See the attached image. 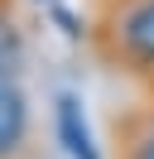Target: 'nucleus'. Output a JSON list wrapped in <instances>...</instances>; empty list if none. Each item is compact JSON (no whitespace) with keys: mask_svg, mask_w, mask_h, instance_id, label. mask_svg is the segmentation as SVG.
Listing matches in <instances>:
<instances>
[{"mask_svg":"<svg viewBox=\"0 0 154 159\" xmlns=\"http://www.w3.org/2000/svg\"><path fill=\"white\" fill-rule=\"evenodd\" d=\"M87 48L111 72L154 77V0H92Z\"/></svg>","mask_w":154,"mask_h":159,"instance_id":"f257e3e1","label":"nucleus"},{"mask_svg":"<svg viewBox=\"0 0 154 159\" xmlns=\"http://www.w3.org/2000/svg\"><path fill=\"white\" fill-rule=\"evenodd\" d=\"M34 111L19 82H0V159H29Z\"/></svg>","mask_w":154,"mask_h":159,"instance_id":"f03ea898","label":"nucleus"},{"mask_svg":"<svg viewBox=\"0 0 154 159\" xmlns=\"http://www.w3.org/2000/svg\"><path fill=\"white\" fill-rule=\"evenodd\" d=\"M111 159H154V106H135L111 116Z\"/></svg>","mask_w":154,"mask_h":159,"instance_id":"7ed1b4c3","label":"nucleus"},{"mask_svg":"<svg viewBox=\"0 0 154 159\" xmlns=\"http://www.w3.org/2000/svg\"><path fill=\"white\" fill-rule=\"evenodd\" d=\"M29 63V29L15 0H0V82H19Z\"/></svg>","mask_w":154,"mask_h":159,"instance_id":"20e7f679","label":"nucleus"},{"mask_svg":"<svg viewBox=\"0 0 154 159\" xmlns=\"http://www.w3.org/2000/svg\"><path fill=\"white\" fill-rule=\"evenodd\" d=\"M53 125H58V140H63V149L72 159H101V149H96V140H92V125H87V116H82V101H77L72 92H58Z\"/></svg>","mask_w":154,"mask_h":159,"instance_id":"39448f33","label":"nucleus"},{"mask_svg":"<svg viewBox=\"0 0 154 159\" xmlns=\"http://www.w3.org/2000/svg\"><path fill=\"white\" fill-rule=\"evenodd\" d=\"M140 101H149V106H154V77H144V82H140Z\"/></svg>","mask_w":154,"mask_h":159,"instance_id":"423d86ee","label":"nucleus"}]
</instances>
